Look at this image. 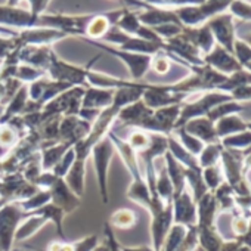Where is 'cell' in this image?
I'll return each mask as SVG.
<instances>
[{"mask_svg":"<svg viewBox=\"0 0 251 251\" xmlns=\"http://www.w3.org/2000/svg\"><path fill=\"white\" fill-rule=\"evenodd\" d=\"M86 86H73L68 90L59 93L56 98L49 100L40 108L42 114L46 118L50 117H65L77 115L81 108V99L84 95Z\"/></svg>","mask_w":251,"mask_h":251,"instance_id":"obj_1","label":"cell"},{"mask_svg":"<svg viewBox=\"0 0 251 251\" xmlns=\"http://www.w3.org/2000/svg\"><path fill=\"white\" fill-rule=\"evenodd\" d=\"M114 154H115V148L108 135L102 141H99L92 148V152H90V155L93 158L99 192H100L103 204H108V170H109V164H111Z\"/></svg>","mask_w":251,"mask_h":251,"instance_id":"obj_2","label":"cell"},{"mask_svg":"<svg viewBox=\"0 0 251 251\" xmlns=\"http://www.w3.org/2000/svg\"><path fill=\"white\" fill-rule=\"evenodd\" d=\"M25 216L27 214L21 210L17 201H8L0 207V248L2 251L12 250L15 232Z\"/></svg>","mask_w":251,"mask_h":251,"instance_id":"obj_3","label":"cell"},{"mask_svg":"<svg viewBox=\"0 0 251 251\" xmlns=\"http://www.w3.org/2000/svg\"><path fill=\"white\" fill-rule=\"evenodd\" d=\"M86 42H89V43L100 48L102 50H105V52L117 56L118 59H121L126 64V67L129 68L133 81H139L145 75V73L150 70V67H151V58H152L151 55L133 53V52H127V50H121L118 48H112V46H108V45H102L99 42H93V40H89V39H86Z\"/></svg>","mask_w":251,"mask_h":251,"instance_id":"obj_4","label":"cell"},{"mask_svg":"<svg viewBox=\"0 0 251 251\" xmlns=\"http://www.w3.org/2000/svg\"><path fill=\"white\" fill-rule=\"evenodd\" d=\"M180 109H182V103L169 105L164 108L154 109V112L147 124V127H145V132L169 136L173 132V129L176 127V123L180 115Z\"/></svg>","mask_w":251,"mask_h":251,"instance_id":"obj_5","label":"cell"},{"mask_svg":"<svg viewBox=\"0 0 251 251\" xmlns=\"http://www.w3.org/2000/svg\"><path fill=\"white\" fill-rule=\"evenodd\" d=\"M154 109H151L142 99L124 106L118 115H117V121L123 127H132V129H141L145 130L147 124L152 115Z\"/></svg>","mask_w":251,"mask_h":251,"instance_id":"obj_6","label":"cell"},{"mask_svg":"<svg viewBox=\"0 0 251 251\" xmlns=\"http://www.w3.org/2000/svg\"><path fill=\"white\" fill-rule=\"evenodd\" d=\"M173 222L185 226H197V202L189 191L185 186L179 194L173 197Z\"/></svg>","mask_w":251,"mask_h":251,"instance_id":"obj_7","label":"cell"},{"mask_svg":"<svg viewBox=\"0 0 251 251\" xmlns=\"http://www.w3.org/2000/svg\"><path fill=\"white\" fill-rule=\"evenodd\" d=\"M90 127L92 124L78 115H65L59 123V142H65L74 147L89 135Z\"/></svg>","mask_w":251,"mask_h":251,"instance_id":"obj_8","label":"cell"},{"mask_svg":"<svg viewBox=\"0 0 251 251\" xmlns=\"http://www.w3.org/2000/svg\"><path fill=\"white\" fill-rule=\"evenodd\" d=\"M210 27L214 40L219 42V45L226 49L229 53L233 55V43H235V28H233V20L230 14H219L207 23Z\"/></svg>","mask_w":251,"mask_h":251,"instance_id":"obj_9","label":"cell"},{"mask_svg":"<svg viewBox=\"0 0 251 251\" xmlns=\"http://www.w3.org/2000/svg\"><path fill=\"white\" fill-rule=\"evenodd\" d=\"M37 18L30 9H23L18 6H0V27L6 28H33L37 27Z\"/></svg>","mask_w":251,"mask_h":251,"instance_id":"obj_10","label":"cell"},{"mask_svg":"<svg viewBox=\"0 0 251 251\" xmlns=\"http://www.w3.org/2000/svg\"><path fill=\"white\" fill-rule=\"evenodd\" d=\"M108 136H109V139H111V142H112V145H114V148H115V152L120 155V158H121L124 167L127 169L129 175L132 176V180H133V179H141V177H144V176H142V170H141V164H139L136 151H133V150L130 148V145H129L127 142H126V139L120 138V136L115 133L114 129L108 133Z\"/></svg>","mask_w":251,"mask_h":251,"instance_id":"obj_11","label":"cell"},{"mask_svg":"<svg viewBox=\"0 0 251 251\" xmlns=\"http://www.w3.org/2000/svg\"><path fill=\"white\" fill-rule=\"evenodd\" d=\"M202 62L211 68H214L216 71L222 73V74H233L239 70H242L241 64L236 61V58L229 53L226 49H223L220 45H216L211 52H208L204 58H202Z\"/></svg>","mask_w":251,"mask_h":251,"instance_id":"obj_12","label":"cell"},{"mask_svg":"<svg viewBox=\"0 0 251 251\" xmlns=\"http://www.w3.org/2000/svg\"><path fill=\"white\" fill-rule=\"evenodd\" d=\"M152 223H151V235H152V245L154 251H161L164 239L173 225V207L172 204H167L161 211L151 214Z\"/></svg>","mask_w":251,"mask_h":251,"instance_id":"obj_13","label":"cell"},{"mask_svg":"<svg viewBox=\"0 0 251 251\" xmlns=\"http://www.w3.org/2000/svg\"><path fill=\"white\" fill-rule=\"evenodd\" d=\"M50 192V202H53L55 205H58L59 208L64 210V213H71L74 211L78 205H80V200L65 183V180L62 177H58L56 182L50 186L49 189Z\"/></svg>","mask_w":251,"mask_h":251,"instance_id":"obj_14","label":"cell"},{"mask_svg":"<svg viewBox=\"0 0 251 251\" xmlns=\"http://www.w3.org/2000/svg\"><path fill=\"white\" fill-rule=\"evenodd\" d=\"M123 14L124 11H114L109 14L93 15L86 25L84 34L90 39H103L105 34L117 24V21L121 18Z\"/></svg>","mask_w":251,"mask_h":251,"instance_id":"obj_15","label":"cell"},{"mask_svg":"<svg viewBox=\"0 0 251 251\" xmlns=\"http://www.w3.org/2000/svg\"><path fill=\"white\" fill-rule=\"evenodd\" d=\"M182 127L191 133L192 136L198 138L201 142L207 144H219V136L216 133L214 123L210 121L207 117H197L189 121H186Z\"/></svg>","mask_w":251,"mask_h":251,"instance_id":"obj_16","label":"cell"},{"mask_svg":"<svg viewBox=\"0 0 251 251\" xmlns=\"http://www.w3.org/2000/svg\"><path fill=\"white\" fill-rule=\"evenodd\" d=\"M114 92L112 89H102V87H93L87 86L81 99V108H89V109H98L103 111L112 103L114 99Z\"/></svg>","mask_w":251,"mask_h":251,"instance_id":"obj_17","label":"cell"},{"mask_svg":"<svg viewBox=\"0 0 251 251\" xmlns=\"http://www.w3.org/2000/svg\"><path fill=\"white\" fill-rule=\"evenodd\" d=\"M217 201L213 192H205L197 201V226L198 227H211L216 216Z\"/></svg>","mask_w":251,"mask_h":251,"instance_id":"obj_18","label":"cell"},{"mask_svg":"<svg viewBox=\"0 0 251 251\" xmlns=\"http://www.w3.org/2000/svg\"><path fill=\"white\" fill-rule=\"evenodd\" d=\"M70 148H73V147L65 142H56V144L42 148L39 151V154H40V163H42L43 172L52 170Z\"/></svg>","mask_w":251,"mask_h":251,"instance_id":"obj_19","label":"cell"},{"mask_svg":"<svg viewBox=\"0 0 251 251\" xmlns=\"http://www.w3.org/2000/svg\"><path fill=\"white\" fill-rule=\"evenodd\" d=\"M27 103H28V90H27V86L24 84V86L15 93V96L5 105L3 114H2V117H0V124L9 121V120L14 118V117L23 115L24 111H25Z\"/></svg>","mask_w":251,"mask_h":251,"instance_id":"obj_20","label":"cell"},{"mask_svg":"<svg viewBox=\"0 0 251 251\" xmlns=\"http://www.w3.org/2000/svg\"><path fill=\"white\" fill-rule=\"evenodd\" d=\"M84 177H86V161H81V160H75L64 177L68 188L78 198L84 195Z\"/></svg>","mask_w":251,"mask_h":251,"instance_id":"obj_21","label":"cell"},{"mask_svg":"<svg viewBox=\"0 0 251 251\" xmlns=\"http://www.w3.org/2000/svg\"><path fill=\"white\" fill-rule=\"evenodd\" d=\"M127 198L136 204H139L141 207L147 208L148 211H151V205H152V195L150 191V186L147 185L145 179H133L132 183L129 185L127 189Z\"/></svg>","mask_w":251,"mask_h":251,"instance_id":"obj_22","label":"cell"},{"mask_svg":"<svg viewBox=\"0 0 251 251\" xmlns=\"http://www.w3.org/2000/svg\"><path fill=\"white\" fill-rule=\"evenodd\" d=\"M164 167H166V172L173 183V188H175V195L179 194L185 186H186V180H185V167L167 151L164 155Z\"/></svg>","mask_w":251,"mask_h":251,"instance_id":"obj_23","label":"cell"},{"mask_svg":"<svg viewBox=\"0 0 251 251\" xmlns=\"http://www.w3.org/2000/svg\"><path fill=\"white\" fill-rule=\"evenodd\" d=\"M167 145H169V152L185 167V169H194V170H197V169H201L200 167V164H198V158L195 157V155H192L191 152H188L183 147H182V144L170 133L169 136H167Z\"/></svg>","mask_w":251,"mask_h":251,"instance_id":"obj_24","label":"cell"},{"mask_svg":"<svg viewBox=\"0 0 251 251\" xmlns=\"http://www.w3.org/2000/svg\"><path fill=\"white\" fill-rule=\"evenodd\" d=\"M46 219L40 214H27V219H23L17 232H15V241H25L28 238H31L36 232H39L45 225H46Z\"/></svg>","mask_w":251,"mask_h":251,"instance_id":"obj_25","label":"cell"},{"mask_svg":"<svg viewBox=\"0 0 251 251\" xmlns=\"http://www.w3.org/2000/svg\"><path fill=\"white\" fill-rule=\"evenodd\" d=\"M214 127H216V133L220 139V138H226V136L244 132L247 129V124L238 115H227V117L217 120L214 123Z\"/></svg>","mask_w":251,"mask_h":251,"instance_id":"obj_26","label":"cell"},{"mask_svg":"<svg viewBox=\"0 0 251 251\" xmlns=\"http://www.w3.org/2000/svg\"><path fill=\"white\" fill-rule=\"evenodd\" d=\"M23 136L24 135L15 127L14 124H11V123L0 124V152H3L2 157L6 155L11 150H14Z\"/></svg>","mask_w":251,"mask_h":251,"instance_id":"obj_27","label":"cell"},{"mask_svg":"<svg viewBox=\"0 0 251 251\" xmlns=\"http://www.w3.org/2000/svg\"><path fill=\"white\" fill-rule=\"evenodd\" d=\"M155 194L157 197L167 205L172 204L173 197H175V188L173 183L166 172V167L163 166V169L157 173V179H155Z\"/></svg>","mask_w":251,"mask_h":251,"instance_id":"obj_28","label":"cell"},{"mask_svg":"<svg viewBox=\"0 0 251 251\" xmlns=\"http://www.w3.org/2000/svg\"><path fill=\"white\" fill-rule=\"evenodd\" d=\"M172 135L182 144V147L188 151V152H191L192 155H195V157H198L200 154H201V151L204 150V142H201L198 138H195V136H192L191 133H188L183 127H176V129H173V132H172Z\"/></svg>","mask_w":251,"mask_h":251,"instance_id":"obj_29","label":"cell"},{"mask_svg":"<svg viewBox=\"0 0 251 251\" xmlns=\"http://www.w3.org/2000/svg\"><path fill=\"white\" fill-rule=\"evenodd\" d=\"M188 229L189 227L185 225H179V223L172 225V227H170V230L164 239L161 251H177L180 244L183 242L186 233H188Z\"/></svg>","mask_w":251,"mask_h":251,"instance_id":"obj_30","label":"cell"},{"mask_svg":"<svg viewBox=\"0 0 251 251\" xmlns=\"http://www.w3.org/2000/svg\"><path fill=\"white\" fill-rule=\"evenodd\" d=\"M138 216L130 208H120L115 210L109 217V225L117 229H130L136 225Z\"/></svg>","mask_w":251,"mask_h":251,"instance_id":"obj_31","label":"cell"},{"mask_svg":"<svg viewBox=\"0 0 251 251\" xmlns=\"http://www.w3.org/2000/svg\"><path fill=\"white\" fill-rule=\"evenodd\" d=\"M18 205L21 207V210L25 213V214H31L34 213L36 210L42 208L43 205L49 204L50 202V192L49 191H42L39 189L34 195H31L30 198L27 200H23V201H17Z\"/></svg>","mask_w":251,"mask_h":251,"instance_id":"obj_32","label":"cell"},{"mask_svg":"<svg viewBox=\"0 0 251 251\" xmlns=\"http://www.w3.org/2000/svg\"><path fill=\"white\" fill-rule=\"evenodd\" d=\"M34 214H40V216H43L46 220L53 222L55 226H56V230H58L59 236H62V238L65 236V235H64V227H62V220H64V214H65V213H64L62 208H59V207L55 205L53 202H49V204L43 205L42 208L36 210Z\"/></svg>","mask_w":251,"mask_h":251,"instance_id":"obj_33","label":"cell"},{"mask_svg":"<svg viewBox=\"0 0 251 251\" xmlns=\"http://www.w3.org/2000/svg\"><path fill=\"white\" fill-rule=\"evenodd\" d=\"M198 227V226H197ZM198 242L204 248V251H220L222 238L213 227H198Z\"/></svg>","mask_w":251,"mask_h":251,"instance_id":"obj_34","label":"cell"},{"mask_svg":"<svg viewBox=\"0 0 251 251\" xmlns=\"http://www.w3.org/2000/svg\"><path fill=\"white\" fill-rule=\"evenodd\" d=\"M126 142L130 145V148L133 151H136V154L138 152H142L151 144V133L150 132H145V130H141V129H132L127 133Z\"/></svg>","mask_w":251,"mask_h":251,"instance_id":"obj_35","label":"cell"},{"mask_svg":"<svg viewBox=\"0 0 251 251\" xmlns=\"http://www.w3.org/2000/svg\"><path fill=\"white\" fill-rule=\"evenodd\" d=\"M244 109V105H239L238 102H232V100H227V102H223V103H219L216 105L214 108H211L208 112H207V118L213 123H216L217 120L223 118V117H227V115H232L233 112H241Z\"/></svg>","mask_w":251,"mask_h":251,"instance_id":"obj_36","label":"cell"},{"mask_svg":"<svg viewBox=\"0 0 251 251\" xmlns=\"http://www.w3.org/2000/svg\"><path fill=\"white\" fill-rule=\"evenodd\" d=\"M223 147L220 144H208L207 147H204V150L201 151V154L198 155V164L201 169L214 166L220 161V155H222Z\"/></svg>","mask_w":251,"mask_h":251,"instance_id":"obj_37","label":"cell"},{"mask_svg":"<svg viewBox=\"0 0 251 251\" xmlns=\"http://www.w3.org/2000/svg\"><path fill=\"white\" fill-rule=\"evenodd\" d=\"M202 180L210 191H216L222 183H223V172H222V163L219 161L214 166L201 169Z\"/></svg>","mask_w":251,"mask_h":251,"instance_id":"obj_38","label":"cell"},{"mask_svg":"<svg viewBox=\"0 0 251 251\" xmlns=\"http://www.w3.org/2000/svg\"><path fill=\"white\" fill-rule=\"evenodd\" d=\"M251 145V132H239L230 136L223 138L222 147L227 150H247Z\"/></svg>","mask_w":251,"mask_h":251,"instance_id":"obj_39","label":"cell"},{"mask_svg":"<svg viewBox=\"0 0 251 251\" xmlns=\"http://www.w3.org/2000/svg\"><path fill=\"white\" fill-rule=\"evenodd\" d=\"M21 173L24 176V179L30 183L34 185V182L37 180V177L43 173V167L40 163V154H36L33 158H30L21 169Z\"/></svg>","mask_w":251,"mask_h":251,"instance_id":"obj_40","label":"cell"},{"mask_svg":"<svg viewBox=\"0 0 251 251\" xmlns=\"http://www.w3.org/2000/svg\"><path fill=\"white\" fill-rule=\"evenodd\" d=\"M74 161H75V151H74V147L73 148H70L65 154H64V157L58 161V164L50 170L56 177H65V175L68 173V170L71 169V166L74 164Z\"/></svg>","mask_w":251,"mask_h":251,"instance_id":"obj_41","label":"cell"},{"mask_svg":"<svg viewBox=\"0 0 251 251\" xmlns=\"http://www.w3.org/2000/svg\"><path fill=\"white\" fill-rule=\"evenodd\" d=\"M233 55H235L236 61L241 64V67H245L247 64L251 62V48L242 40H235Z\"/></svg>","mask_w":251,"mask_h":251,"instance_id":"obj_42","label":"cell"},{"mask_svg":"<svg viewBox=\"0 0 251 251\" xmlns=\"http://www.w3.org/2000/svg\"><path fill=\"white\" fill-rule=\"evenodd\" d=\"M229 14L235 15L241 20L251 21V5L242 2V0H233V2L229 5Z\"/></svg>","mask_w":251,"mask_h":251,"instance_id":"obj_43","label":"cell"},{"mask_svg":"<svg viewBox=\"0 0 251 251\" xmlns=\"http://www.w3.org/2000/svg\"><path fill=\"white\" fill-rule=\"evenodd\" d=\"M170 67H172V62L170 59L167 58V55H163L161 50L157 52L152 58H151V68L160 74V75H164L170 71Z\"/></svg>","mask_w":251,"mask_h":251,"instance_id":"obj_44","label":"cell"},{"mask_svg":"<svg viewBox=\"0 0 251 251\" xmlns=\"http://www.w3.org/2000/svg\"><path fill=\"white\" fill-rule=\"evenodd\" d=\"M250 227V219L244 214H238L230 219V232L236 236H244Z\"/></svg>","mask_w":251,"mask_h":251,"instance_id":"obj_45","label":"cell"},{"mask_svg":"<svg viewBox=\"0 0 251 251\" xmlns=\"http://www.w3.org/2000/svg\"><path fill=\"white\" fill-rule=\"evenodd\" d=\"M74 251H95L98 245V238L96 236H87L78 242H74Z\"/></svg>","mask_w":251,"mask_h":251,"instance_id":"obj_46","label":"cell"},{"mask_svg":"<svg viewBox=\"0 0 251 251\" xmlns=\"http://www.w3.org/2000/svg\"><path fill=\"white\" fill-rule=\"evenodd\" d=\"M50 0H28V5H30V12L34 17H39L43 14V11L46 9L48 3Z\"/></svg>","mask_w":251,"mask_h":251,"instance_id":"obj_47","label":"cell"},{"mask_svg":"<svg viewBox=\"0 0 251 251\" xmlns=\"http://www.w3.org/2000/svg\"><path fill=\"white\" fill-rule=\"evenodd\" d=\"M232 98L233 99H251V84H245V86H239L236 89L232 90Z\"/></svg>","mask_w":251,"mask_h":251,"instance_id":"obj_48","label":"cell"},{"mask_svg":"<svg viewBox=\"0 0 251 251\" xmlns=\"http://www.w3.org/2000/svg\"><path fill=\"white\" fill-rule=\"evenodd\" d=\"M49 251H74V245L70 242L56 241V242H52L49 245Z\"/></svg>","mask_w":251,"mask_h":251,"instance_id":"obj_49","label":"cell"},{"mask_svg":"<svg viewBox=\"0 0 251 251\" xmlns=\"http://www.w3.org/2000/svg\"><path fill=\"white\" fill-rule=\"evenodd\" d=\"M121 251H154L150 247H138V248H127V247H121Z\"/></svg>","mask_w":251,"mask_h":251,"instance_id":"obj_50","label":"cell"},{"mask_svg":"<svg viewBox=\"0 0 251 251\" xmlns=\"http://www.w3.org/2000/svg\"><path fill=\"white\" fill-rule=\"evenodd\" d=\"M242 42H245V43H247V45H248V46L251 48V34H248V36H245Z\"/></svg>","mask_w":251,"mask_h":251,"instance_id":"obj_51","label":"cell"},{"mask_svg":"<svg viewBox=\"0 0 251 251\" xmlns=\"http://www.w3.org/2000/svg\"><path fill=\"white\" fill-rule=\"evenodd\" d=\"M245 68L251 73V62H250V64H247V65H245Z\"/></svg>","mask_w":251,"mask_h":251,"instance_id":"obj_52","label":"cell"},{"mask_svg":"<svg viewBox=\"0 0 251 251\" xmlns=\"http://www.w3.org/2000/svg\"><path fill=\"white\" fill-rule=\"evenodd\" d=\"M5 202H8V201H5L3 198H0V207H2V205H3Z\"/></svg>","mask_w":251,"mask_h":251,"instance_id":"obj_53","label":"cell"},{"mask_svg":"<svg viewBox=\"0 0 251 251\" xmlns=\"http://www.w3.org/2000/svg\"><path fill=\"white\" fill-rule=\"evenodd\" d=\"M11 251H23V250H21V248H14V247H12V250H11Z\"/></svg>","mask_w":251,"mask_h":251,"instance_id":"obj_54","label":"cell"},{"mask_svg":"<svg viewBox=\"0 0 251 251\" xmlns=\"http://www.w3.org/2000/svg\"><path fill=\"white\" fill-rule=\"evenodd\" d=\"M247 127H250V129H251V123H250V124H247Z\"/></svg>","mask_w":251,"mask_h":251,"instance_id":"obj_55","label":"cell"},{"mask_svg":"<svg viewBox=\"0 0 251 251\" xmlns=\"http://www.w3.org/2000/svg\"><path fill=\"white\" fill-rule=\"evenodd\" d=\"M250 179H251V177H250Z\"/></svg>","mask_w":251,"mask_h":251,"instance_id":"obj_56","label":"cell"}]
</instances>
